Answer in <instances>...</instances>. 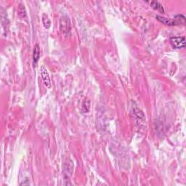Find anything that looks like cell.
Here are the masks:
<instances>
[{"label": "cell", "instance_id": "obj_1", "mask_svg": "<svg viewBox=\"0 0 186 186\" xmlns=\"http://www.w3.org/2000/svg\"><path fill=\"white\" fill-rule=\"evenodd\" d=\"M60 29L63 34H68L71 29V21L68 18V16L63 15L60 18Z\"/></svg>", "mask_w": 186, "mask_h": 186}, {"label": "cell", "instance_id": "obj_2", "mask_svg": "<svg viewBox=\"0 0 186 186\" xmlns=\"http://www.w3.org/2000/svg\"><path fill=\"white\" fill-rule=\"evenodd\" d=\"M169 41L174 48L181 49L185 46V38L184 37H172L170 38Z\"/></svg>", "mask_w": 186, "mask_h": 186}, {"label": "cell", "instance_id": "obj_3", "mask_svg": "<svg viewBox=\"0 0 186 186\" xmlns=\"http://www.w3.org/2000/svg\"><path fill=\"white\" fill-rule=\"evenodd\" d=\"M40 74H41V76L43 79L44 83L46 85V87L50 88L51 87V82H50V76H49L48 71L46 70V68L45 66H41V69H40Z\"/></svg>", "mask_w": 186, "mask_h": 186}, {"label": "cell", "instance_id": "obj_4", "mask_svg": "<svg viewBox=\"0 0 186 186\" xmlns=\"http://www.w3.org/2000/svg\"><path fill=\"white\" fill-rule=\"evenodd\" d=\"M156 17L157 20H159V21L161 22V23L165 24V25H167V26H176V25H178V23H177L176 20L174 18H173V19H168V18H167V17H162V16H161V15H157L156 16Z\"/></svg>", "mask_w": 186, "mask_h": 186}, {"label": "cell", "instance_id": "obj_5", "mask_svg": "<svg viewBox=\"0 0 186 186\" xmlns=\"http://www.w3.org/2000/svg\"><path fill=\"white\" fill-rule=\"evenodd\" d=\"M40 58V48L39 45H36L34 49V53H33V63L34 66H36L38 63V61Z\"/></svg>", "mask_w": 186, "mask_h": 186}, {"label": "cell", "instance_id": "obj_6", "mask_svg": "<svg viewBox=\"0 0 186 186\" xmlns=\"http://www.w3.org/2000/svg\"><path fill=\"white\" fill-rule=\"evenodd\" d=\"M150 6L152 7L154 10H156L161 13H164V9L162 4L160 2L157 1H152L150 2Z\"/></svg>", "mask_w": 186, "mask_h": 186}, {"label": "cell", "instance_id": "obj_7", "mask_svg": "<svg viewBox=\"0 0 186 186\" xmlns=\"http://www.w3.org/2000/svg\"><path fill=\"white\" fill-rule=\"evenodd\" d=\"M42 22H43L44 26H45V27L46 28H49L50 27L51 21L46 14H43L42 15Z\"/></svg>", "mask_w": 186, "mask_h": 186}, {"label": "cell", "instance_id": "obj_8", "mask_svg": "<svg viewBox=\"0 0 186 186\" xmlns=\"http://www.w3.org/2000/svg\"><path fill=\"white\" fill-rule=\"evenodd\" d=\"M90 100H89L86 99L85 101H84L83 103V105H82V110H83V112H88L90 110Z\"/></svg>", "mask_w": 186, "mask_h": 186}, {"label": "cell", "instance_id": "obj_9", "mask_svg": "<svg viewBox=\"0 0 186 186\" xmlns=\"http://www.w3.org/2000/svg\"><path fill=\"white\" fill-rule=\"evenodd\" d=\"M18 15H19V16L21 17H25L26 15L25 7H24L23 4H20V6H19V8H18Z\"/></svg>", "mask_w": 186, "mask_h": 186}]
</instances>
